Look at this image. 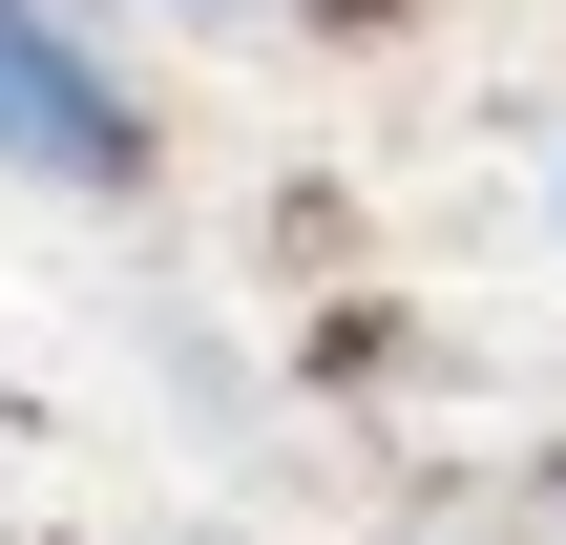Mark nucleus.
Listing matches in <instances>:
<instances>
[{
  "instance_id": "1",
  "label": "nucleus",
  "mask_w": 566,
  "mask_h": 545,
  "mask_svg": "<svg viewBox=\"0 0 566 545\" xmlns=\"http://www.w3.org/2000/svg\"><path fill=\"white\" fill-rule=\"evenodd\" d=\"M0 168L21 189H147V84L105 63V21H63V0H0Z\"/></svg>"
},
{
  "instance_id": "2",
  "label": "nucleus",
  "mask_w": 566,
  "mask_h": 545,
  "mask_svg": "<svg viewBox=\"0 0 566 545\" xmlns=\"http://www.w3.org/2000/svg\"><path fill=\"white\" fill-rule=\"evenodd\" d=\"M147 21H231V0H147Z\"/></svg>"
},
{
  "instance_id": "3",
  "label": "nucleus",
  "mask_w": 566,
  "mask_h": 545,
  "mask_svg": "<svg viewBox=\"0 0 566 545\" xmlns=\"http://www.w3.org/2000/svg\"><path fill=\"white\" fill-rule=\"evenodd\" d=\"M546 210H566V189H546Z\"/></svg>"
}]
</instances>
